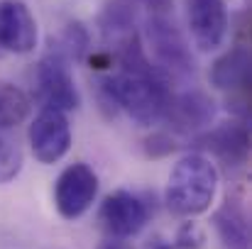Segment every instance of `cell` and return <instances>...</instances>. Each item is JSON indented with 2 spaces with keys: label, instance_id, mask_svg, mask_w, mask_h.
<instances>
[{
  "label": "cell",
  "instance_id": "obj_1",
  "mask_svg": "<svg viewBox=\"0 0 252 249\" xmlns=\"http://www.w3.org/2000/svg\"><path fill=\"white\" fill-rule=\"evenodd\" d=\"M216 191H218L216 164L206 154L191 152L181 157L171 168L164 188V203L174 215L191 220L211 208Z\"/></svg>",
  "mask_w": 252,
  "mask_h": 249
},
{
  "label": "cell",
  "instance_id": "obj_2",
  "mask_svg": "<svg viewBox=\"0 0 252 249\" xmlns=\"http://www.w3.org/2000/svg\"><path fill=\"white\" fill-rule=\"evenodd\" d=\"M103 95L137 125H155L164 120L171 90L159 74H130L120 71L100 83Z\"/></svg>",
  "mask_w": 252,
  "mask_h": 249
},
{
  "label": "cell",
  "instance_id": "obj_3",
  "mask_svg": "<svg viewBox=\"0 0 252 249\" xmlns=\"http://www.w3.org/2000/svg\"><path fill=\"white\" fill-rule=\"evenodd\" d=\"M69 59L59 47H52L34 69V95L42 108H57L62 112L76 110L81 105L79 88L74 83Z\"/></svg>",
  "mask_w": 252,
  "mask_h": 249
},
{
  "label": "cell",
  "instance_id": "obj_4",
  "mask_svg": "<svg viewBox=\"0 0 252 249\" xmlns=\"http://www.w3.org/2000/svg\"><path fill=\"white\" fill-rule=\"evenodd\" d=\"M98 195V176L88 164L66 166L54 183V208L64 220H79L91 210Z\"/></svg>",
  "mask_w": 252,
  "mask_h": 249
},
{
  "label": "cell",
  "instance_id": "obj_5",
  "mask_svg": "<svg viewBox=\"0 0 252 249\" xmlns=\"http://www.w3.org/2000/svg\"><path fill=\"white\" fill-rule=\"evenodd\" d=\"M30 149L39 164H57L71 149V125L66 112L42 108L30 125Z\"/></svg>",
  "mask_w": 252,
  "mask_h": 249
},
{
  "label": "cell",
  "instance_id": "obj_6",
  "mask_svg": "<svg viewBox=\"0 0 252 249\" xmlns=\"http://www.w3.org/2000/svg\"><path fill=\"white\" fill-rule=\"evenodd\" d=\"M145 34H147V42H150L157 61L167 71L176 74V76H189L196 71L191 47L186 44L184 34L179 32V27L171 20H167L164 15H152L147 20Z\"/></svg>",
  "mask_w": 252,
  "mask_h": 249
},
{
  "label": "cell",
  "instance_id": "obj_7",
  "mask_svg": "<svg viewBox=\"0 0 252 249\" xmlns=\"http://www.w3.org/2000/svg\"><path fill=\"white\" fill-rule=\"evenodd\" d=\"M98 220L108 237L130 240L137 232H142V227L150 220V210L140 195H135L130 191H113L100 203Z\"/></svg>",
  "mask_w": 252,
  "mask_h": 249
},
{
  "label": "cell",
  "instance_id": "obj_8",
  "mask_svg": "<svg viewBox=\"0 0 252 249\" xmlns=\"http://www.w3.org/2000/svg\"><path fill=\"white\" fill-rule=\"evenodd\" d=\"M39 39L37 20L22 0H0V59L34 52Z\"/></svg>",
  "mask_w": 252,
  "mask_h": 249
},
{
  "label": "cell",
  "instance_id": "obj_9",
  "mask_svg": "<svg viewBox=\"0 0 252 249\" xmlns=\"http://www.w3.org/2000/svg\"><path fill=\"white\" fill-rule=\"evenodd\" d=\"M186 22L198 52H213L225 42L228 10L223 0H186Z\"/></svg>",
  "mask_w": 252,
  "mask_h": 249
},
{
  "label": "cell",
  "instance_id": "obj_10",
  "mask_svg": "<svg viewBox=\"0 0 252 249\" xmlns=\"http://www.w3.org/2000/svg\"><path fill=\"white\" fill-rule=\"evenodd\" d=\"M196 144L216 154L223 164L240 166L250 157V132L243 122H223L196 137Z\"/></svg>",
  "mask_w": 252,
  "mask_h": 249
},
{
  "label": "cell",
  "instance_id": "obj_11",
  "mask_svg": "<svg viewBox=\"0 0 252 249\" xmlns=\"http://www.w3.org/2000/svg\"><path fill=\"white\" fill-rule=\"evenodd\" d=\"M216 117V103L201 90H186L181 95H171L164 120L171 122L176 132H198L208 127Z\"/></svg>",
  "mask_w": 252,
  "mask_h": 249
},
{
  "label": "cell",
  "instance_id": "obj_12",
  "mask_svg": "<svg viewBox=\"0 0 252 249\" xmlns=\"http://www.w3.org/2000/svg\"><path fill=\"white\" fill-rule=\"evenodd\" d=\"M218 240L225 249H250V222L245 208L235 198H225L211 218Z\"/></svg>",
  "mask_w": 252,
  "mask_h": 249
},
{
  "label": "cell",
  "instance_id": "obj_13",
  "mask_svg": "<svg viewBox=\"0 0 252 249\" xmlns=\"http://www.w3.org/2000/svg\"><path fill=\"white\" fill-rule=\"evenodd\" d=\"M211 85L218 90H235L250 81V52L248 47H233L225 54H220L211 71H208Z\"/></svg>",
  "mask_w": 252,
  "mask_h": 249
},
{
  "label": "cell",
  "instance_id": "obj_14",
  "mask_svg": "<svg viewBox=\"0 0 252 249\" xmlns=\"http://www.w3.org/2000/svg\"><path fill=\"white\" fill-rule=\"evenodd\" d=\"M100 32L105 42H113L115 49L120 44H125L130 37H135V15L127 5L123 2H113L103 10L100 15Z\"/></svg>",
  "mask_w": 252,
  "mask_h": 249
},
{
  "label": "cell",
  "instance_id": "obj_15",
  "mask_svg": "<svg viewBox=\"0 0 252 249\" xmlns=\"http://www.w3.org/2000/svg\"><path fill=\"white\" fill-rule=\"evenodd\" d=\"M32 100L25 90H20L12 83L0 81V130L17 127L30 115Z\"/></svg>",
  "mask_w": 252,
  "mask_h": 249
},
{
  "label": "cell",
  "instance_id": "obj_16",
  "mask_svg": "<svg viewBox=\"0 0 252 249\" xmlns=\"http://www.w3.org/2000/svg\"><path fill=\"white\" fill-rule=\"evenodd\" d=\"M22 171V149L0 130V183H10Z\"/></svg>",
  "mask_w": 252,
  "mask_h": 249
},
{
  "label": "cell",
  "instance_id": "obj_17",
  "mask_svg": "<svg viewBox=\"0 0 252 249\" xmlns=\"http://www.w3.org/2000/svg\"><path fill=\"white\" fill-rule=\"evenodd\" d=\"M88 44H91V39H88L86 27L81 22H71L62 37V44H57V47L66 54L69 61H81L88 52Z\"/></svg>",
  "mask_w": 252,
  "mask_h": 249
},
{
  "label": "cell",
  "instance_id": "obj_18",
  "mask_svg": "<svg viewBox=\"0 0 252 249\" xmlns=\"http://www.w3.org/2000/svg\"><path fill=\"white\" fill-rule=\"evenodd\" d=\"M203 245H206V235L196 222H184L176 230V237L171 242L174 249H203Z\"/></svg>",
  "mask_w": 252,
  "mask_h": 249
},
{
  "label": "cell",
  "instance_id": "obj_19",
  "mask_svg": "<svg viewBox=\"0 0 252 249\" xmlns=\"http://www.w3.org/2000/svg\"><path fill=\"white\" fill-rule=\"evenodd\" d=\"M145 149L150 157H167L174 152V139L164 132H155L152 137L145 139Z\"/></svg>",
  "mask_w": 252,
  "mask_h": 249
},
{
  "label": "cell",
  "instance_id": "obj_20",
  "mask_svg": "<svg viewBox=\"0 0 252 249\" xmlns=\"http://www.w3.org/2000/svg\"><path fill=\"white\" fill-rule=\"evenodd\" d=\"M98 249H132V247H130L127 240H120V237H105Z\"/></svg>",
  "mask_w": 252,
  "mask_h": 249
},
{
  "label": "cell",
  "instance_id": "obj_21",
  "mask_svg": "<svg viewBox=\"0 0 252 249\" xmlns=\"http://www.w3.org/2000/svg\"><path fill=\"white\" fill-rule=\"evenodd\" d=\"M142 249H174V247H171V242H167L162 235H152V237L145 242Z\"/></svg>",
  "mask_w": 252,
  "mask_h": 249
},
{
  "label": "cell",
  "instance_id": "obj_22",
  "mask_svg": "<svg viewBox=\"0 0 252 249\" xmlns=\"http://www.w3.org/2000/svg\"><path fill=\"white\" fill-rule=\"evenodd\" d=\"M145 5H150V7H167L169 0H142Z\"/></svg>",
  "mask_w": 252,
  "mask_h": 249
}]
</instances>
